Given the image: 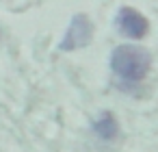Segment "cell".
I'll use <instances>...</instances> for the list:
<instances>
[{
  "mask_svg": "<svg viewBox=\"0 0 158 152\" xmlns=\"http://www.w3.org/2000/svg\"><path fill=\"white\" fill-rule=\"evenodd\" d=\"M115 22H117L119 33L126 35V37H130V39H141V37H145L147 31H149L147 18H145L141 11H136L134 7H121V9L117 11Z\"/></svg>",
  "mask_w": 158,
  "mask_h": 152,
  "instance_id": "cell-3",
  "label": "cell"
},
{
  "mask_svg": "<svg viewBox=\"0 0 158 152\" xmlns=\"http://www.w3.org/2000/svg\"><path fill=\"white\" fill-rule=\"evenodd\" d=\"M93 39V24L87 15L82 13H76L69 22V28L65 31L61 44H59V50L61 52H72V50H78V48H85L89 46Z\"/></svg>",
  "mask_w": 158,
  "mask_h": 152,
  "instance_id": "cell-2",
  "label": "cell"
},
{
  "mask_svg": "<svg viewBox=\"0 0 158 152\" xmlns=\"http://www.w3.org/2000/svg\"><path fill=\"white\" fill-rule=\"evenodd\" d=\"M152 65V57L147 50L139 46H117L110 57V67L113 72L130 83H139L147 76Z\"/></svg>",
  "mask_w": 158,
  "mask_h": 152,
  "instance_id": "cell-1",
  "label": "cell"
},
{
  "mask_svg": "<svg viewBox=\"0 0 158 152\" xmlns=\"http://www.w3.org/2000/svg\"><path fill=\"white\" fill-rule=\"evenodd\" d=\"M93 130H95V135H98L100 139L110 141V139H115V137L119 135V122H117V117H115L110 111H102V113L93 119Z\"/></svg>",
  "mask_w": 158,
  "mask_h": 152,
  "instance_id": "cell-4",
  "label": "cell"
}]
</instances>
